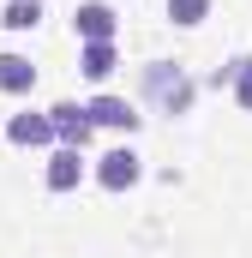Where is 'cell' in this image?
Segmentation results:
<instances>
[{
	"mask_svg": "<svg viewBox=\"0 0 252 258\" xmlns=\"http://www.w3.org/2000/svg\"><path fill=\"white\" fill-rule=\"evenodd\" d=\"M144 102L162 108V114H186L192 108V78L174 60H150L144 66Z\"/></svg>",
	"mask_w": 252,
	"mask_h": 258,
	"instance_id": "cell-1",
	"label": "cell"
},
{
	"mask_svg": "<svg viewBox=\"0 0 252 258\" xmlns=\"http://www.w3.org/2000/svg\"><path fill=\"white\" fill-rule=\"evenodd\" d=\"M138 180H144V156H138L132 144H114V150L96 156V186H108V192H132Z\"/></svg>",
	"mask_w": 252,
	"mask_h": 258,
	"instance_id": "cell-2",
	"label": "cell"
},
{
	"mask_svg": "<svg viewBox=\"0 0 252 258\" xmlns=\"http://www.w3.org/2000/svg\"><path fill=\"white\" fill-rule=\"evenodd\" d=\"M114 30H120V12L108 0H78L72 6V36L78 42H114Z\"/></svg>",
	"mask_w": 252,
	"mask_h": 258,
	"instance_id": "cell-3",
	"label": "cell"
},
{
	"mask_svg": "<svg viewBox=\"0 0 252 258\" xmlns=\"http://www.w3.org/2000/svg\"><path fill=\"white\" fill-rule=\"evenodd\" d=\"M48 120H54V138H60L66 150H90L96 120H90V108H84V102H54V108H48Z\"/></svg>",
	"mask_w": 252,
	"mask_h": 258,
	"instance_id": "cell-4",
	"label": "cell"
},
{
	"mask_svg": "<svg viewBox=\"0 0 252 258\" xmlns=\"http://www.w3.org/2000/svg\"><path fill=\"white\" fill-rule=\"evenodd\" d=\"M6 138L18 144V150H54L60 138H54V120H48V108L36 114V108H24V114H12L6 120Z\"/></svg>",
	"mask_w": 252,
	"mask_h": 258,
	"instance_id": "cell-5",
	"label": "cell"
},
{
	"mask_svg": "<svg viewBox=\"0 0 252 258\" xmlns=\"http://www.w3.org/2000/svg\"><path fill=\"white\" fill-rule=\"evenodd\" d=\"M84 108H90V120H96V126H108V132H126V138H132V132L144 126V114H138V108H132L126 96H108V90H102V96H90Z\"/></svg>",
	"mask_w": 252,
	"mask_h": 258,
	"instance_id": "cell-6",
	"label": "cell"
},
{
	"mask_svg": "<svg viewBox=\"0 0 252 258\" xmlns=\"http://www.w3.org/2000/svg\"><path fill=\"white\" fill-rule=\"evenodd\" d=\"M42 180H48V192H78V180H84V150H66V144H54V156H48Z\"/></svg>",
	"mask_w": 252,
	"mask_h": 258,
	"instance_id": "cell-7",
	"label": "cell"
},
{
	"mask_svg": "<svg viewBox=\"0 0 252 258\" xmlns=\"http://www.w3.org/2000/svg\"><path fill=\"white\" fill-rule=\"evenodd\" d=\"M120 66V48L114 42H78V72L90 84H108V72Z\"/></svg>",
	"mask_w": 252,
	"mask_h": 258,
	"instance_id": "cell-8",
	"label": "cell"
},
{
	"mask_svg": "<svg viewBox=\"0 0 252 258\" xmlns=\"http://www.w3.org/2000/svg\"><path fill=\"white\" fill-rule=\"evenodd\" d=\"M0 90L6 96H30L36 90V66L24 60V54H0Z\"/></svg>",
	"mask_w": 252,
	"mask_h": 258,
	"instance_id": "cell-9",
	"label": "cell"
},
{
	"mask_svg": "<svg viewBox=\"0 0 252 258\" xmlns=\"http://www.w3.org/2000/svg\"><path fill=\"white\" fill-rule=\"evenodd\" d=\"M210 18V0H168V24H180V30H198Z\"/></svg>",
	"mask_w": 252,
	"mask_h": 258,
	"instance_id": "cell-10",
	"label": "cell"
},
{
	"mask_svg": "<svg viewBox=\"0 0 252 258\" xmlns=\"http://www.w3.org/2000/svg\"><path fill=\"white\" fill-rule=\"evenodd\" d=\"M0 24H6V30H36V24H42V0H12Z\"/></svg>",
	"mask_w": 252,
	"mask_h": 258,
	"instance_id": "cell-11",
	"label": "cell"
},
{
	"mask_svg": "<svg viewBox=\"0 0 252 258\" xmlns=\"http://www.w3.org/2000/svg\"><path fill=\"white\" fill-rule=\"evenodd\" d=\"M234 102L252 114V54H246V66H240V78H234Z\"/></svg>",
	"mask_w": 252,
	"mask_h": 258,
	"instance_id": "cell-12",
	"label": "cell"
},
{
	"mask_svg": "<svg viewBox=\"0 0 252 258\" xmlns=\"http://www.w3.org/2000/svg\"><path fill=\"white\" fill-rule=\"evenodd\" d=\"M240 66H246V54H234V60L222 66V72H216V78H210V84H216V90H222V84H228V90H234V78H240Z\"/></svg>",
	"mask_w": 252,
	"mask_h": 258,
	"instance_id": "cell-13",
	"label": "cell"
}]
</instances>
